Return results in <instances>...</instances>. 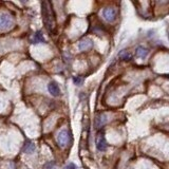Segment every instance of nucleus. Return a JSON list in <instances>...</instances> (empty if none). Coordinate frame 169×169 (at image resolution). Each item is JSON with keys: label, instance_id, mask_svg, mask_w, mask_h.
<instances>
[{"label": "nucleus", "instance_id": "f257e3e1", "mask_svg": "<svg viewBox=\"0 0 169 169\" xmlns=\"http://www.w3.org/2000/svg\"><path fill=\"white\" fill-rule=\"evenodd\" d=\"M41 12H42V18H44V22H45V28H47L48 31L51 32L53 30V28H54L55 19H54V13H53L52 5H51L50 2H48V1L42 2Z\"/></svg>", "mask_w": 169, "mask_h": 169}, {"label": "nucleus", "instance_id": "f03ea898", "mask_svg": "<svg viewBox=\"0 0 169 169\" xmlns=\"http://www.w3.org/2000/svg\"><path fill=\"white\" fill-rule=\"evenodd\" d=\"M70 134L68 130H61L57 135V143L60 147H66L69 144Z\"/></svg>", "mask_w": 169, "mask_h": 169}, {"label": "nucleus", "instance_id": "7ed1b4c3", "mask_svg": "<svg viewBox=\"0 0 169 169\" xmlns=\"http://www.w3.org/2000/svg\"><path fill=\"white\" fill-rule=\"evenodd\" d=\"M13 26V19L9 14H1L0 15V29L5 30Z\"/></svg>", "mask_w": 169, "mask_h": 169}, {"label": "nucleus", "instance_id": "20e7f679", "mask_svg": "<svg viewBox=\"0 0 169 169\" xmlns=\"http://www.w3.org/2000/svg\"><path fill=\"white\" fill-rule=\"evenodd\" d=\"M103 16L105 20L108 21V22H112L116 18V11L113 7H106L103 11Z\"/></svg>", "mask_w": 169, "mask_h": 169}, {"label": "nucleus", "instance_id": "39448f33", "mask_svg": "<svg viewBox=\"0 0 169 169\" xmlns=\"http://www.w3.org/2000/svg\"><path fill=\"white\" fill-rule=\"evenodd\" d=\"M93 47V41L90 38H85L78 42V49L80 51H88Z\"/></svg>", "mask_w": 169, "mask_h": 169}, {"label": "nucleus", "instance_id": "423d86ee", "mask_svg": "<svg viewBox=\"0 0 169 169\" xmlns=\"http://www.w3.org/2000/svg\"><path fill=\"white\" fill-rule=\"evenodd\" d=\"M107 142H106V138H105V136L103 133H100L97 136V142H96V147H97V149L100 150V151H105V150L107 149Z\"/></svg>", "mask_w": 169, "mask_h": 169}, {"label": "nucleus", "instance_id": "0eeeda50", "mask_svg": "<svg viewBox=\"0 0 169 169\" xmlns=\"http://www.w3.org/2000/svg\"><path fill=\"white\" fill-rule=\"evenodd\" d=\"M48 90H49V92L51 93V95L53 96H58L60 94V89L55 82H51L50 84L48 85Z\"/></svg>", "mask_w": 169, "mask_h": 169}, {"label": "nucleus", "instance_id": "6e6552de", "mask_svg": "<svg viewBox=\"0 0 169 169\" xmlns=\"http://www.w3.org/2000/svg\"><path fill=\"white\" fill-rule=\"evenodd\" d=\"M35 151V144L32 142H26L23 146V152L28 154H32Z\"/></svg>", "mask_w": 169, "mask_h": 169}, {"label": "nucleus", "instance_id": "1a4fd4ad", "mask_svg": "<svg viewBox=\"0 0 169 169\" xmlns=\"http://www.w3.org/2000/svg\"><path fill=\"white\" fill-rule=\"evenodd\" d=\"M32 41H33V44H40V42H45V37H44V35H42L41 31H37L36 33L34 34Z\"/></svg>", "mask_w": 169, "mask_h": 169}, {"label": "nucleus", "instance_id": "9d476101", "mask_svg": "<svg viewBox=\"0 0 169 169\" xmlns=\"http://www.w3.org/2000/svg\"><path fill=\"white\" fill-rule=\"evenodd\" d=\"M106 122H107L106 114H100L97 117H96V126H97L98 128L103 127V126L106 124Z\"/></svg>", "mask_w": 169, "mask_h": 169}, {"label": "nucleus", "instance_id": "9b49d317", "mask_svg": "<svg viewBox=\"0 0 169 169\" xmlns=\"http://www.w3.org/2000/svg\"><path fill=\"white\" fill-rule=\"evenodd\" d=\"M148 55V50L145 49L144 47H138L136 49V56L139 58H145Z\"/></svg>", "mask_w": 169, "mask_h": 169}, {"label": "nucleus", "instance_id": "f8f14e48", "mask_svg": "<svg viewBox=\"0 0 169 169\" xmlns=\"http://www.w3.org/2000/svg\"><path fill=\"white\" fill-rule=\"evenodd\" d=\"M120 59H123V60H130L131 54L129 52H127V51L123 50L122 52L120 53Z\"/></svg>", "mask_w": 169, "mask_h": 169}, {"label": "nucleus", "instance_id": "ddd939ff", "mask_svg": "<svg viewBox=\"0 0 169 169\" xmlns=\"http://www.w3.org/2000/svg\"><path fill=\"white\" fill-rule=\"evenodd\" d=\"M73 82L76 86H80L82 84V82H84V78L82 76H75L73 78Z\"/></svg>", "mask_w": 169, "mask_h": 169}, {"label": "nucleus", "instance_id": "4468645a", "mask_svg": "<svg viewBox=\"0 0 169 169\" xmlns=\"http://www.w3.org/2000/svg\"><path fill=\"white\" fill-rule=\"evenodd\" d=\"M54 167H55V163L54 162H50V163H48V164L45 165L44 169H54Z\"/></svg>", "mask_w": 169, "mask_h": 169}, {"label": "nucleus", "instance_id": "2eb2a0df", "mask_svg": "<svg viewBox=\"0 0 169 169\" xmlns=\"http://www.w3.org/2000/svg\"><path fill=\"white\" fill-rule=\"evenodd\" d=\"M66 169H77V167L73 164V163H70V164L66 166Z\"/></svg>", "mask_w": 169, "mask_h": 169}]
</instances>
